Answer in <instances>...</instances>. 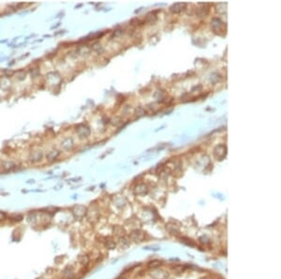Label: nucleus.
<instances>
[{
  "label": "nucleus",
  "instance_id": "5",
  "mask_svg": "<svg viewBox=\"0 0 281 279\" xmlns=\"http://www.w3.org/2000/svg\"><path fill=\"white\" fill-rule=\"evenodd\" d=\"M149 266L152 267V269H156V268H158L160 266V262L159 260H153L149 263Z\"/></svg>",
  "mask_w": 281,
  "mask_h": 279
},
{
  "label": "nucleus",
  "instance_id": "3",
  "mask_svg": "<svg viewBox=\"0 0 281 279\" xmlns=\"http://www.w3.org/2000/svg\"><path fill=\"white\" fill-rule=\"evenodd\" d=\"M150 275L153 279H167L169 277L168 272L163 269H159V267L153 269L150 273Z\"/></svg>",
  "mask_w": 281,
  "mask_h": 279
},
{
  "label": "nucleus",
  "instance_id": "4",
  "mask_svg": "<svg viewBox=\"0 0 281 279\" xmlns=\"http://www.w3.org/2000/svg\"><path fill=\"white\" fill-rule=\"evenodd\" d=\"M166 228L167 230L169 231V233L171 234H173V235H178L180 233V227H177L174 225V222H170L167 224L166 226Z\"/></svg>",
  "mask_w": 281,
  "mask_h": 279
},
{
  "label": "nucleus",
  "instance_id": "6",
  "mask_svg": "<svg viewBox=\"0 0 281 279\" xmlns=\"http://www.w3.org/2000/svg\"><path fill=\"white\" fill-rule=\"evenodd\" d=\"M200 241H202V243H205V244H209L210 243V241H209V239L207 238V237H202V238H200Z\"/></svg>",
  "mask_w": 281,
  "mask_h": 279
},
{
  "label": "nucleus",
  "instance_id": "2",
  "mask_svg": "<svg viewBox=\"0 0 281 279\" xmlns=\"http://www.w3.org/2000/svg\"><path fill=\"white\" fill-rule=\"evenodd\" d=\"M128 237L131 242L134 243H141L144 240V233L141 229H134L128 235Z\"/></svg>",
  "mask_w": 281,
  "mask_h": 279
},
{
  "label": "nucleus",
  "instance_id": "1",
  "mask_svg": "<svg viewBox=\"0 0 281 279\" xmlns=\"http://www.w3.org/2000/svg\"><path fill=\"white\" fill-rule=\"evenodd\" d=\"M85 207L0 212V279H81L104 254L106 235Z\"/></svg>",
  "mask_w": 281,
  "mask_h": 279
}]
</instances>
